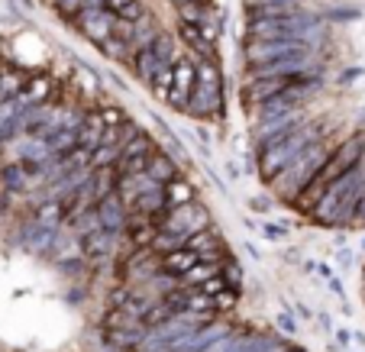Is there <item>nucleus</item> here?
<instances>
[{"label":"nucleus","instance_id":"f257e3e1","mask_svg":"<svg viewBox=\"0 0 365 352\" xmlns=\"http://www.w3.org/2000/svg\"><path fill=\"white\" fill-rule=\"evenodd\" d=\"M68 29L194 120H223L217 0H42Z\"/></svg>","mask_w":365,"mask_h":352},{"label":"nucleus","instance_id":"f03ea898","mask_svg":"<svg viewBox=\"0 0 365 352\" xmlns=\"http://www.w3.org/2000/svg\"><path fill=\"white\" fill-rule=\"evenodd\" d=\"M365 227V191L359 194L356 207H352V220H349V229H362Z\"/></svg>","mask_w":365,"mask_h":352},{"label":"nucleus","instance_id":"7ed1b4c3","mask_svg":"<svg viewBox=\"0 0 365 352\" xmlns=\"http://www.w3.org/2000/svg\"><path fill=\"white\" fill-rule=\"evenodd\" d=\"M336 343H339V349H346V346H349V343H352V333L339 330V333H336Z\"/></svg>","mask_w":365,"mask_h":352}]
</instances>
